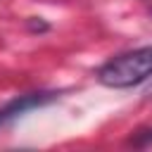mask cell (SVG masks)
Returning <instances> with one entry per match:
<instances>
[{
    "label": "cell",
    "mask_w": 152,
    "mask_h": 152,
    "mask_svg": "<svg viewBox=\"0 0 152 152\" xmlns=\"http://www.w3.org/2000/svg\"><path fill=\"white\" fill-rule=\"evenodd\" d=\"M152 76V45L121 52L97 69V81L107 88H133Z\"/></svg>",
    "instance_id": "obj_1"
},
{
    "label": "cell",
    "mask_w": 152,
    "mask_h": 152,
    "mask_svg": "<svg viewBox=\"0 0 152 152\" xmlns=\"http://www.w3.org/2000/svg\"><path fill=\"white\" fill-rule=\"evenodd\" d=\"M59 95L52 93V90H38V93H26V95H17L12 97L7 104L0 107V126L19 119L21 114L31 112V109H38V107H45L50 102H55Z\"/></svg>",
    "instance_id": "obj_2"
},
{
    "label": "cell",
    "mask_w": 152,
    "mask_h": 152,
    "mask_svg": "<svg viewBox=\"0 0 152 152\" xmlns=\"http://www.w3.org/2000/svg\"><path fill=\"white\" fill-rule=\"evenodd\" d=\"M128 145L140 147V150L152 147V126H147V128H138V131H135V133L128 138Z\"/></svg>",
    "instance_id": "obj_3"
},
{
    "label": "cell",
    "mask_w": 152,
    "mask_h": 152,
    "mask_svg": "<svg viewBox=\"0 0 152 152\" xmlns=\"http://www.w3.org/2000/svg\"><path fill=\"white\" fill-rule=\"evenodd\" d=\"M28 28H31V31H48V24H45V21L31 19V21H28Z\"/></svg>",
    "instance_id": "obj_4"
},
{
    "label": "cell",
    "mask_w": 152,
    "mask_h": 152,
    "mask_svg": "<svg viewBox=\"0 0 152 152\" xmlns=\"http://www.w3.org/2000/svg\"><path fill=\"white\" fill-rule=\"evenodd\" d=\"M150 17H152V10H150Z\"/></svg>",
    "instance_id": "obj_5"
}]
</instances>
